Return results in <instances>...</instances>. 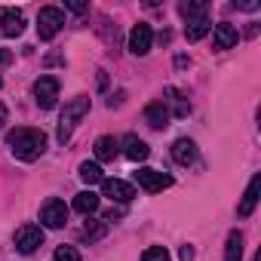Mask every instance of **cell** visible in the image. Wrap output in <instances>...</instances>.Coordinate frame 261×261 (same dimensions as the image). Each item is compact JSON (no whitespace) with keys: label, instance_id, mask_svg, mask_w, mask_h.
Returning a JSON list of instances; mask_svg holds the SVG:
<instances>
[{"label":"cell","instance_id":"obj_22","mask_svg":"<svg viewBox=\"0 0 261 261\" xmlns=\"http://www.w3.org/2000/svg\"><path fill=\"white\" fill-rule=\"evenodd\" d=\"M209 31H212L209 19H200V22H188V28H185V37H188L191 43H197V40H203Z\"/></svg>","mask_w":261,"mask_h":261},{"label":"cell","instance_id":"obj_1","mask_svg":"<svg viewBox=\"0 0 261 261\" xmlns=\"http://www.w3.org/2000/svg\"><path fill=\"white\" fill-rule=\"evenodd\" d=\"M7 145H10V151H13L16 160L34 163V160H40V157L46 154L49 139H46L43 129H28V126H22V129H13V133L7 136Z\"/></svg>","mask_w":261,"mask_h":261},{"label":"cell","instance_id":"obj_30","mask_svg":"<svg viewBox=\"0 0 261 261\" xmlns=\"http://www.w3.org/2000/svg\"><path fill=\"white\" fill-rule=\"evenodd\" d=\"M7 117H10V111H7V105H0V126L7 123Z\"/></svg>","mask_w":261,"mask_h":261},{"label":"cell","instance_id":"obj_14","mask_svg":"<svg viewBox=\"0 0 261 261\" xmlns=\"http://www.w3.org/2000/svg\"><path fill=\"white\" fill-rule=\"evenodd\" d=\"M258 191H261V175H252V181H249V188H246V194H243V200H240V206H237L240 218H249V215L255 212V206H258Z\"/></svg>","mask_w":261,"mask_h":261},{"label":"cell","instance_id":"obj_23","mask_svg":"<svg viewBox=\"0 0 261 261\" xmlns=\"http://www.w3.org/2000/svg\"><path fill=\"white\" fill-rule=\"evenodd\" d=\"M77 172H80V178H83L86 185H98V181L105 178V175H101V166H98L95 160H92V163H89V160H86V163H80V169H77Z\"/></svg>","mask_w":261,"mask_h":261},{"label":"cell","instance_id":"obj_20","mask_svg":"<svg viewBox=\"0 0 261 261\" xmlns=\"http://www.w3.org/2000/svg\"><path fill=\"white\" fill-rule=\"evenodd\" d=\"M178 13H181L188 22H200V19H206L209 4H197V0H188V4H181V7H178Z\"/></svg>","mask_w":261,"mask_h":261},{"label":"cell","instance_id":"obj_18","mask_svg":"<svg viewBox=\"0 0 261 261\" xmlns=\"http://www.w3.org/2000/svg\"><path fill=\"white\" fill-rule=\"evenodd\" d=\"M105 233H108V224H105V221H98V218H86V224H83V233H80V237H83L86 243H98Z\"/></svg>","mask_w":261,"mask_h":261},{"label":"cell","instance_id":"obj_31","mask_svg":"<svg viewBox=\"0 0 261 261\" xmlns=\"http://www.w3.org/2000/svg\"><path fill=\"white\" fill-rule=\"evenodd\" d=\"M0 86H4V80H0Z\"/></svg>","mask_w":261,"mask_h":261},{"label":"cell","instance_id":"obj_25","mask_svg":"<svg viewBox=\"0 0 261 261\" xmlns=\"http://www.w3.org/2000/svg\"><path fill=\"white\" fill-rule=\"evenodd\" d=\"M56 261H80V252L74 246H59L56 249Z\"/></svg>","mask_w":261,"mask_h":261},{"label":"cell","instance_id":"obj_21","mask_svg":"<svg viewBox=\"0 0 261 261\" xmlns=\"http://www.w3.org/2000/svg\"><path fill=\"white\" fill-rule=\"evenodd\" d=\"M166 98L175 105V111H172V117H188L191 114V105H188V98L175 89V86H166Z\"/></svg>","mask_w":261,"mask_h":261},{"label":"cell","instance_id":"obj_29","mask_svg":"<svg viewBox=\"0 0 261 261\" xmlns=\"http://www.w3.org/2000/svg\"><path fill=\"white\" fill-rule=\"evenodd\" d=\"M71 13H86V4H65Z\"/></svg>","mask_w":261,"mask_h":261},{"label":"cell","instance_id":"obj_11","mask_svg":"<svg viewBox=\"0 0 261 261\" xmlns=\"http://www.w3.org/2000/svg\"><path fill=\"white\" fill-rule=\"evenodd\" d=\"M169 120H172V111L166 108V101H151V105L145 108V123H148L151 129H166Z\"/></svg>","mask_w":261,"mask_h":261},{"label":"cell","instance_id":"obj_3","mask_svg":"<svg viewBox=\"0 0 261 261\" xmlns=\"http://www.w3.org/2000/svg\"><path fill=\"white\" fill-rule=\"evenodd\" d=\"M62 25H65V13L59 7H43L37 13V37L40 40H53L62 31Z\"/></svg>","mask_w":261,"mask_h":261},{"label":"cell","instance_id":"obj_16","mask_svg":"<svg viewBox=\"0 0 261 261\" xmlns=\"http://www.w3.org/2000/svg\"><path fill=\"white\" fill-rule=\"evenodd\" d=\"M117 154H120V142H117L114 136H101V139H95V160L111 163Z\"/></svg>","mask_w":261,"mask_h":261},{"label":"cell","instance_id":"obj_10","mask_svg":"<svg viewBox=\"0 0 261 261\" xmlns=\"http://www.w3.org/2000/svg\"><path fill=\"white\" fill-rule=\"evenodd\" d=\"M22 31H25L22 10H0V34L4 37H19Z\"/></svg>","mask_w":261,"mask_h":261},{"label":"cell","instance_id":"obj_5","mask_svg":"<svg viewBox=\"0 0 261 261\" xmlns=\"http://www.w3.org/2000/svg\"><path fill=\"white\" fill-rule=\"evenodd\" d=\"M40 224L49 227V230H59L68 224V206L59 200V197H49L43 206H40Z\"/></svg>","mask_w":261,"mask_h":261},{"label":"cell","instance_id":"obj_28","mask_svg":"<svg viewBox=\"0 0 261 261\" xmlns=\"http://www.w3.org/2000/svg\"><path fill=\"white\" fill-rule=\"evenodd\" d=\"M181 261H194V249L191 246H181Z\"/></svg>","mask_w":261,"mask_h":261},{"label":"cell","instance_id":"obj_2","mask_svg":"<svg viewBox=\"0 0 261 261\" xmlns=\"http://www.w3.org/2000/svg\"><path fill=\"white\" fill-rule=\"evenodd\" d=\"M86 114H89V98H86V95H77V98H71V101L65 105V111H62V117H59V129H56V139H59L62 145L71 142L77 123H80Z\"/></svg>","mask_w":261,"mask_h":261},{"label":"cell","instance_id":"obj_8","mask_svg":"<svg viewBox=\"0 0 261 261\" xmlns=\"http://www.w3.org/2000/svg\"><path fill=\"white\" fill-rule=\"evenodd\" d=\"M151 46H154V31H151V25L139 22L133 31H129V53L133 56H148Z\"/></svg>","mask_w":261,"mask_h":261},{"label":"cell","instance_id":"obj_26","mask_svg":"<svg viewBox=\"0 0 261 261\" xmlns=\"http://www.w3.org/2000/svg\"><path fill=\"white\" fill-rule=\"evenodd\" d=\"M117 218H123V209H108L105 212V221H117Z\"/></svg>","mask_w":261,"mask_h":261},{"label":"cell","instance_id":"obj_6","mask_svg":"<svg viewBox=\"0 0 261 261\" xmlns=\"http://www.w3.org/2000/svg\"><path fill=\"white\" fill-rule=\"evenodd\" d=\"M13 243H16V252L31 255V252H37L43 246V227L40 224H22L16 230V237H13Z\"/></svg>","mask_w":261,"mask_h":261},{"label":"cell","instance_id":"obj_13","mask_svg":"<svg viewBox=\"0 0 261 261\" xmlns=\"http://www.w3.org/2000/svg\"><path fill=\"white\" fill-rule=\"evenodd\" d=\"M237 40H240V31H237L233 25H227V22L215 25V31H212V46H215L218 53H221V49H233Z\"/></svg>","mask_w":261,"mask_h":261},{"label":"cell","instance_id":"obj_24","mask_svg":"<svg viewBox=\"0 0 261 261\" xmlns=\"http://www.w3.org/2000/svg\"><path fill=\"white\" fill-rule=\"evenodd\" d=\"M142 261H169V249H166V246H151V249L142 255Z\"/></svg>","mask_w":261,"mask_h":261},{"label":"cell","instance_id":"obj_17","mask_svg":"<svg viewBox=\"0 0 261 261\" xmlns=\"http://www.w3.org/2000/svg\"><path fill=\"white\" fill-rule=\"evenodd\" d=\"M98 203H101V197H98L95 191H80V194L74 197V209L83 212V215H92V212L98 209Z\"/></svg>","mask_w":261,"mask_h":261},{"label":"cell","instance_id":"obj_7","mask_svg":"<svg viewBox=\"0 0 261 261\" xmlns=\"http://www.w3.org/2000/svg\"><path fill=\"white\" fill-rule=\"evenodd\" d=\"M59 89H62V83H59V77H40L37 83H34V98H37V105L43 108V111H49V108H56V101H59Z\"/></svg>","mask_w":261,"mask_h":261},{"label":"cell","instance_id":"obj_12","mask_svg":"<svg viewBox=\"0 0 261 261\" xmlns=\"http://www.w3.org/2000/svg\"><path fill=\"white\" fill-rule=\"evenodd\" d=\"M120 148H123V154L133 160V163H142V160H148V154H151V148H148L139 136H133V133L120 139Z\"/></svg>","mask_w":261,"mask_h":261},{"label":"cell","instance_id":"obj_27","mask_svg":"<svg viewBox=\"0 0 261 261\" xmlns=\"http://www.w3.org/2000/svg\"><path fill=\"white\" fill-rule=\"evenodd\" d=\"M10 62H13V53H10V49H0V68L10 65Z\"/></svg>","mask_w":261,"mask_h":261},{"label":"cell","instance_id":"obj_4","mask_svg":"<svg viewBox=\"0 0 261 261\" xmlns=\"http://www.w3.org/2000/svg\"><path fill=\"white\" fill-rule=\"evenodd\" d=\"M133 178H136V185H139L142 191H148V194H160V191L172 188V175H166V172H160V169H151V166H142Z\"/></svg>","mask_w":261,"mask_h":261},{"label":"cell","instance_id":"obj_15","mask_svg":"<svg viewBox=\"0 0 261 261\" xmlns=\"http://www.w3.org/2000/svg\"><path fill=\"white\" fill-rule=\"evenodd\" d=\"M172 160H175L178 166H191V163L197 160V145H194L191 139H178V142L172 145Z\"/></svg>","mask_w":261,"mask_h":261},{"label":"cell","instance_id":"obj_19","mask_svg":"<svg viewBox=\"0 0 261 261\" xmlns=\"http://www.w3.org/2000/svg\"><path fill=\"white\" fill-rule=\"evenodd\" d=\"M243 258V233L230 230L227 233V246H224V261H240Z\"/></svg>","mask_w":261,"mask_h":261},{"label":"cell","instance_id":"obj_9","mask_svg":"<svg viewBox=\"0 0 261 261\" xmlns=\"http://www.w3.org/2000/svg\"><path fill=\"white\" fill-rule=\"evenodd\" d=\"M101 194H105V197H111L114 203L126 206L129 200L136 197V188L129 185V181H120V178H101Z\"/></svg>","mask_w":261,"mask_h":261}]
</instances>
